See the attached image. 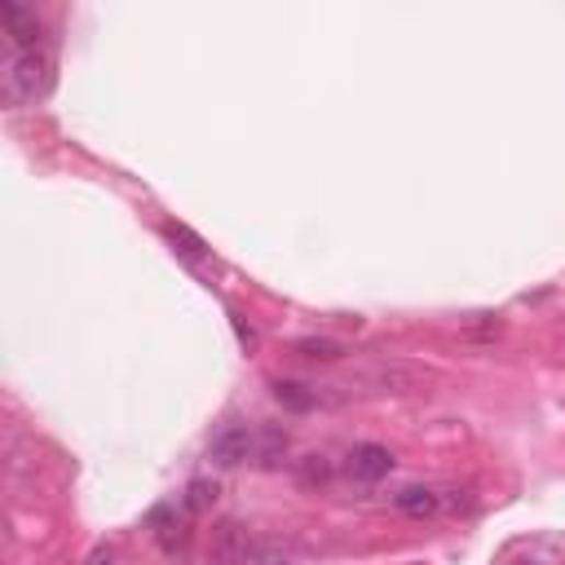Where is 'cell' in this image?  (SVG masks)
<instances>
[{
  "label": "cell",
  "instance_id": "e0dca14e",
  "mask_svg": "<svg viewBox=\"0 0 565 565\" xmlns=\"http://www.w3.org/2000/svg\"><path fill=\"white\" fill-rule=\"evenodd\" d=\"M512 565H539V561H512Z\"/></svg>",
  "mask_w": 565,
  "mask_h": 565
},
{
  "label": "cell",
  "instance_id": "3957f363",
  "mask_svg": "<svg viewBox=\"0 0 565 565\" xmlns=\"http://www.w3.org/2000/svg\"><path fill=\"white\" fill-rule=\"evenodd\" d=\"M252 543H257V534H252L248 526H239V521H222V526L213 530L208 556H213L217 565H248Z\"/></svg>",
  "mask_w": 565,
  "mask_h": 565
},
{
  "label": "cell",
  "instance_id": "5b68a950",
  "mask_svg": "<svg viewBox=\"0 0 565 565\" xmlns=\"http://www.w3.org/2000/svg\"><path fill=\"white\" fill-rule=\"evenodd\" d=\"M344 468H349L353 482H381V477L394 473V455H389V447L366 442V447H353L349 451V464Z\"/></svg>",
  "mask_w": 565,
  "mask_h": 565
},
{
  "label": "cell",
  "instance_id": "ba28073f",
  "mask_svg": "<svg viewBox=\"0 0 565 565\" xmlns=\"http://www.w3.org/2000/svg\"><path fill=\"white\" fill-rule=\"evenodd\" d=\"M163 239L172 244L177 257H185L191 265H204V261H208V244H204L195 230H185V226H177V222H163Z\"/></svg>",
  "mask_w": 565,
  "mask_h": 565
},
{
  "label": "cell",
  "instance_id": "9c48e42d",
  "mask_svg": "<svg viewBox=\"0 0 565 565\" xmlns=\"http://www.w3.org/2000/svg\"><path fill=\"white\" fill-rule=\"evenodd\" d=\"M274 398L287 407V411H314L318 407V389L301 385V381H274Z\"/></svg>",
  "mask_w": 565,
  "mask_h": 565
},
{
  "label": "cell",
  "instance_id": "7c38bea8",
  "mask_svg": "<svg viewBox=\"0 0 565 565\" xmlns=\"http://www.w3.org/2000/svg\"><path fill=\"white\" fill-rule=\"evenodd\" d=\"M248 565H287V547L283 543H270V539H257Z\"/></svg>",
  "mask_w": 565,
  "mask_h": 565
},
{
  "label": "cell",
  "instance_id": "4fadbf2b",
  "mask_svg": "<svg viewBox=\"0 0 565 565\" xmlns=\"http://www.w3.org/2000/svg\"><path fill=\"white\" fill-rule=\"evenodd\" d=\"M283 451H287V433L265 429V433H261V447H257V460H261V464H279Z\"/></svg>",
  "mask_w": 565,
  "mask_h": 565
},
{
  "label": "cell",
  "instance_id": "30bf717a",
  "mask_svg": "<svg viewBox=\"0 0 565 565\" xmlns=\"http://www.w3.org/2000/svg\"><path fill=\"white\" fill-rule=\"evenodd\" d=\"M292 349H296L301 358H314V362H336V358H344V344L331 340V336H301Z\"/></svg>",
  "mask_w": 565,
  "mask_h": 565
},
{
  "label": "cell",
  "instance_id": "7a4b0ae2",
  "mask_svg": "<svg viewBox=\"0 0 565 565\" xmlns=\"http://www.w3.org/2000/svg\"><path fill=\"white\" fill-rule=\"evenodd\" d=\"M208 460H213L217 468H239V464L257 460V433H252L248 425L222 429V433L213 438V447H208Z\"/></svg>",
  "mask_w": 565,
  "mask_h": 565
},
{
  "label": "cell",
  "instance_id": "52a82bcc",
  "mask_svg": "<svg viewBox=\"0 0 565 565\" xmlns=\"http://www.w3.org/2000/svg\"><path fill=\"white\" fill-rule=\"evenodd\" d=\"M394 508H398L403 517L425 521V517H438V512L447 508V495H442V490H429V486H407V490L394 495Z\"/></svg>",
  "mask_w": 565,
  "mask_h": 565
},
{
  "label": "cell",
  "instance_id": "5bb4252c",
  "mask_svg": "<svg viewBox=\"0 0 565 565\" xmlns=\"http://www.w3.org/2000/svg\"><path fill=\"white\" fill-rule=\"evenodd\" d=\"M301 482H305V486L331 482V464H327L323 455H305V460H301Z\"/></svg>",
  "mask_w": 565,
  "mask_h": 565
},
{
  "label": "cell",
  "instance_id": "8992f818",
  "mask_svg": "<svg viewBox=\"0 0 565 565\" xmlns=\"http://www.w3.org/2000/svg\"><path fill=\"white\" fill-rule=\"evenodd\" d=\"M185 521H191L185 504H181V508H177V504H159V508H150V517H146V526L155 530V539H159L168 552L185 543Z\"/></svg>",
  "mask_w": 565,
  "mask_h": 565
},
{
  "label": "cell",
  "instance_id": "2e32d148",
  "mask_svg": "<svg viewBox=\"0 0 565 565\" xmlns=\"http://www.w3.org/2000/svg\"><path fill=\"white\" fill-rule=\"evenodd\" d=\"M111 561H115V552H111V547H98V552L89 556V565H111Z\"/></svg>",
  "mask_w": 565,
  "mask_h": 565
},
{
  "label": "cell",
  "instance_id": "6da1fadb",
  "mask_svg": "<svg viewBox=\"0 0 565 565\" xmlns=\"http://www.w3.org/2000/svg\"><path fill=\"white\" fill-rule=\"evenodd\" d=\"M49 84H54V63H49V54H41V49L14 54L10 71H5V93H10V102H36V98L49 93Z\"/></svg>",
  "mask_w": 565,
  "mask_h": 565
},
{
  "label": "cell",
  "instance_id": "8fae6325",
  "mask_svg": "<svg viewBox=\"0 0 565 565\" xmlns=\"http://www.w3.org/2000/svg\"><path fill=\"white\" fill-rule=\"evenodd\" d=\"M217 495H222V490H217V482H208V477H195L191 486H185V499H181V504H185V512L195 517V512H208V508L217 504Z\"/></svg>",
  "mask_w": 565,
  "mask_h": 565
},
{
  "label": "cell",
  "instance_id": "9a60e30c",
  "mask_svg": "<svg viewBox=\"0 0 565 565\" xmlns=\"http://www.w3.org/2000/svg\"><path fill=\"white\" fill-rule=\"evenodd\" d=\"M230 323H235L239 344H244V349H257V331H252V327H244V318H239V314H230Z\"/></svg>",
  "mask_w": 565,
  "mask_h": 565
},
{
  "label": "cell",
  "instance_id": "277c9868",
  "mask_svg": "<svg viewBox=\"0 0 565 565\" xmlns=\"http://www.w3.org/2000/svg\"><path fill=\"white\" fill-rule=\"evenodd\" d=\"M0 19H5V32H10L19 54L41 49V19H36V10L14 5V0H0Z\"/></svg>",
  "mask_w": 565,
  "mask_h": 565
}]
</instances>
